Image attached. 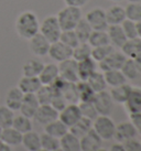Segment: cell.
<instances>
[{
    "mask_svg": "<svg viewBox=\"0 0 141 151\" xmlns=\"http://www.w3.org/2000/svg\"><path fill=\"white\" fill-rule=\"evenodd\" d=\"M21 145L23 146L27 151H37L41 149V138L40 134L31 130L22 134V141Z\"/></svg>",
    "mask_w": 141,
    "mask_h": 151,
    "instance_id": "d4e9b609",
    "label": "cell"
},
{
    "mask_svg": "<svg viewBox=\"0 0 141 151\" xmlns=\"http://www.w3.org/2000/svg\"><path fill=\"white\" fill-rule=\"evenodd\" d=\"M41 86L39 77L35 76H22L18 82V87L23 94H35Z\"/></svg>",
    "mask_w": 141,
    "mask_h": 151,
    "instance_id": "d6986e66",
    "label": "cell"
},
{
    "mask_svg": "<svg viewBox=\"0 0 141 151\" xmlns=\"http://www.w3.org/2000/svg\"><path fill=\"white\" fill-rule=\"evenodd\" d=\"M129 118H130L129 122L133 125V127L137 130V132L141 134V111L129 114Z\"/></svg>",
    "mask_w": 141,
    "mask_h": 151,
    "instance_id": "f907efd6",
    "label": "cell"
},
{
    "mask_svg": "<svg viewBox=\"0 0 141 151\" xmlns=\"http://www.w3.org/2000/svg\"><path fill=\"white\" fill-rule=\"evenodd\" d=\"M96 151H108L107 149H105V148H101L100 147L99 149H98V150H96Z\"/></svg>",
    "mask_w": 141,
    "mask_h": 151,
    "instance_id": "680465c9",
    "label": "cell"
},
{
    "mask_svg": "<svg viewBox=\"0 0 141 151\" xmlns=\"http://www.w3.org/2000/svg\"><path fill=\"white\" fill-rule=\"evenodd\" d=\"M110 1H114V2H120L122 0H110Z\"/></svg>",
    "mask_w": 141,
    "mask_h": 151,
    "instance_id": "91938a15",
    "label": "cell"
},
{
    "mask_svg": "<svg viewBox=\"0 0 141 151\" xmlns=\"http://www.w3.org/2000/svg\"><path fill=\"white\" fill-rule=\"evenodd\" d=\"M12 127L16 130H18L19 132L23 134L28 131H31L33 128V124H32V119L29 117H25L23 115H18L14 116L12 122Z\"/></svg>",
    "mask_w": 141,
    "mask_h": 151,
    "instance_id": "d590c367",
    "label": "cell"
},
{
    "mask_svg": "<svg viewBox=\"0 0 141 151\" xmlns=\"http://www.w3.org/2000/svg\"><path fill=\"white\" fill-rule=\"evenodd\" d=\"M37 151H46V150H44V149H42L41 148V149H39V150H37Z\"/></svg>",
    "mask_w": 141,
    "mask_h": 151,
    "instance_id": "6125c7cd",
    "label": "cell"
},
{
    "mask_svg": "<svg viewBox=\"0 0 141 151\" xmlns=\"http://www.w3.org/2000/svg\"><path fill=\"white\" fill-rule=\"evenodd\" d=\"M124 105L128 114L141 111V87L132 86L128 99Z\"/></svg>",
    "mask_w": 141,
    "mask_h": 151,
    "instance_id": "ffe728a7",
    "label": "cell"
},
{
    "mask_svg": "<svg viewBox=\"0 0 141 151\" xmlns=\"http://www.w3.org/2000/svg\"><path fill=\"white\" fill-rule=\"evenodd\" d=\"M58 118V111L54 108L51 104H45V105H40L37 108V113L34 115L33 119L40 125L45 126L49 122H53Z\"/></svg>",
    "mask_w": 141,
    "mask_h": 151,
    "instance_id": "7c38bea8",
    "label": "cell"
},
{
    "mask_svg": "<svg viewBox=\"0 0 141 151\" xmlns=\"http://www.w3.org/2000/svg\"><path fill=\"white\" fill-rule=\"evenodd\" d=\"M72 53H73V49L72 47L65 45L61 41H56V42L54 43H51L47 55L53 61L58 62V63H61V62L65 61V60L70 59L72 58Z\"/></svg>",
    "mask_w": 141,
    "mask_h": 151,
    "instance_id": "30bf717a",
    "label": "cell"
},
{
    "mask_svg": "<svg viewBox=\"0 0 141 151\" xmlns=\"http://www.w3.org/2000/svg\"><path fill=\"white\" fill-rule=\"evenodd\" d=\"M28 41H29V49L33 55H35L37 58H43V56L47 55L51 43L40 32Z\"/></svg>",
    "mask_w": 141,
    "mask_h": 151,
    "instance_id": "9c48e42d",
    "label": "cell"
},
{
    "mask_svg": "<svg viewBox=\"0 0 141 151\" xmlns=\"http://www.w3.org/2000/svg\"><path fill=\"white\" fill-rule=\"evenodd\" d=\"M106 19H107L108 25L121 24L124 20H126V12L124 7L120 4H115L106 10Z\"/></svg>",
    "mask_w": 141,
    "mask_h": 151,
    "instance_id": "7402d4cb",
    "label": "cell"
},
{
    "mask_svg": "<svg viewBox=\"0 0 141 151\" xmlns=\"http://www.w3.org/2000/svg\"><path fill=\"white\" fill-rule=\"evenodd\" d=\"M91 127H93V122L91 119L81 117L73 126L68 128V131L72 132L73 134H75L76 137L82 138L84 134H86L91 129Z\"/></svg>",
    "mask_w": 141,
    "mask_h": 151,
    "instance_id": "f546056e",
    "label": "cell"
},
{
    "mask_svg": "<svg viewBox=\"0 0 141 151\" xmlns=\"http://www.w3.org/2000/svg\"><path fill=\"white\" fill-rule=\"evenodd\" d=\"M39 106H40V104H39V101H37L35 94H24L19 111L21 115L32 119L37 113Z\"/></svg>",
    "mask_w": 141,
    "mask_h": 151,
    "instance_id": "4fadbf2b",
    "label": "cell"
},
{
    "mask_svg": "<svg viewBox=\"0 0 141 151\" xmlns=\"http://www.w3.org/2000/svg\"><path fill=\"white\" fill-rule=\"evenodd\" d=\"M87 43L91 47H97V46L109 44L107 31L106 30H93L89 38H88Z\"/></svg>",
    "mask_w": 141,
    "mask_h": 151,
    "instance_id": "d6a6232c",
    "label": "cell"
},
{
    "mask_svg": "<svg viewBox=\"0 0 141 151\" xmlns=\"http://www.w3.org/2000/svg\"><path fill=\"white\" fill-rule=\"evenodd\" d=\"M108 151H126L124 148V145L121 142H116L114 143L112 147H110V149Z\"/></svg>",
    "mask_w": 141,
    "mask_h": 151,
    "instance_id": "f5cc1de1",
    "label": "cell"
},
{
    "mask_svg": "<svg viewBox=\"0 0 141 151\" xmlns=\"http://www.w3.org/2000/svg\"><path fill=\"white\" fill-rule=\"evenodd\" d=\"M131 88H132V86L128 84V83H124V84H121L119 86L112 87L109 94H110L114 103L124 105V103L127 101V99H128L129 95H130Z\"/></svg>",
    "mask_w": 141,
    "mask_h": 151,
    "instance_id": "603a6c76",
    "label": "cell"
},
{
    "mask_svg": "<svg viewBox=\"0 0 141 151\" xmlns=\"http://www.w3.org/2000/svg\"><path fill=\"white\" fill-rule=\"evenodd\" d=\"M87 83L91 87V89L95 93H99L107 89V83L105 80V76L103 72L96 71L91 74L87 80Z\"/></svg>",
    "mask_w": 141,
    "mask_h": 151,
    "instance_id": "1f68e13d",
    "label": "cell"
},
{
    "mask_svg": "<svg viewBox=\"0 0 141 151\" xmlns=\"http://www.w3.org/2000/svg\"><path fill=\"white\" fill-rule=\"evenodd\" d=\"M53 95H54V92L50 85H42L41 87H40V89L35 93V96H37L40 105L51 104Z\"/></svg>",
    "mask_w": 141,
    "mask_h": 151,
    "instance_id": "7bdbcfd3",
    "label": "cell"
},
{
    "mask_svg": "<svg viewBox=\"0 0 141 151\" xmlns=\"http://www.w3.org/2000/svg\"><path fill=\"white\" fill-rule=\"evenodd\" d=\"M0 140L2 143L10 146V147H18L22 141V134L16 130L12 126L8 128H4L0 130Z\"/></svg>",
    "mask_w": 141,
    "mask_h": 151,
    "instance_id": "e0dca14e",
    "label": "cell"
},
{
    "mask_svg": "<svg viewBox=\"0 0 141 151\" xmlns=\"http://www.w3.org/2000/svg\"><path fill=\"white\" fill-rule=\"evenodd\" d=\"M1 143H2V141H1V140H0V146H1Z\"/></svg>",
    "mask_w": 141,
    "mask_h": 151,
    "instance_id": "be15d7a7",
    "label": "cell"
},
{
    "mask_svg": "<svg viewBox=\"0 0 141 151\" xmlns=\"http://www.w3.org/2000/svg\"><path fill=\"white\" fill-rule=\"evenodd\" d=\"M137 130L133 127V125L130 122H122L120 124L116 125L115 130V136L114 138L116 139L118 142H124L126 140L136 138L137 136Z\"/></svg>",
    "mask_w": 141,
    "mask_h": 151,
    "instance_id": "5bb4252c",
    "label": "cell"
},
{
    "mask_svg": "<svg viewBox=\"0 0 141 151\" xmlns=\"http://www.w3.org/2000/svg\"><path fill=\"white\" fill-rule=\"evenodd\" d=\"M128 2H141V0H128Z\"/></svg>",
    "mask_w": 141,
    "mask_h": 151,
    "instance_id": "6f0895ef",
    "label": "cell"
},
{
    "mask_svg": "<svg viewBox=\"0 0 141 151\" xmlns=\"http://www.w3.org/2000/svg\"><path fill=\"white\" fill-rule=\"evenodd\" d=\"M91 128L101 138V140H110L115 136L116 124L110 118V116L98 115L93 120V127Z\"/></svg>",
    "mask_w": 141,
    "mask_h": 151,
    "instance_id": "3957f363",
    "label": "cell"
},
{
    "mask_svg": "<svg viewBox=\"0 0 141 151\" xmlns=\"http://www.w3.org/2000/svg\"><path fill=\"white\" fill-rule=\"evenodd\" d=\"M40 33L49 41L50 43H54L60 40L62 29L60 27L56 16H47L40 22Z\"/></svg>",
    "mask_w": 141,
    "mask_h": 151,
    "instance_id": "277c9868",
    "label": "cell"
},
{
    "mask_svg": "<svg viewBox=\"0 0 141 151\" xmlns=\"http://www.w3.org/2000/svg\"><path fill=\"white\" fill-rule=\"evenodd\" d=\"M58 41H61L65 45L70 46L72 49H74L75 46L79 43V40L74 30H64V31H62Z\"/></svg>",
    "mask_w": 141,
    "mask_h": 151,
    "instance_id": "f6af8a7d",
    "label": "cell"
},
{
    "mask_svg": "<svg viewBox=\"0 0 141 151\" xmlns=\"http://www.w3.org/2000/svg\"><path fill=\"white\" fill-rule=\"evenodd\" d=\"M126 59L127 58L122 54L121 51H117L115 49L106 59L100 61L99 63L97 64H98V67L100 68V71L104 73V72L112 71V70H120Z\"/></svg>",
    "mask_w": 141,
    "mask_h": 151,
    "instance_id": "ba28073f",
    "label": "cell"
},
{
    "mask_svg": "<svg viewBox=\"0 0 141 151\" xmlns=\"http://www.w3.org/2000/svg\"><path fill=\"white\" fill-rule=\"evenodd\" d=\"M126 18L133 22L141 21V2H128L124 7Z\"/></svg>",
    "mask_w": 141,
    "mask_h": 151,
    "instance_id": "ab89813d",
    "label": "cell"
},
{
    "mask_svg": "<svg viewBox=\"0 0 141 151\" xmlns=\"http://www.w3.org/2000/svg\"><path fill=\"white\" fill-rule=\"evenodd\" d=\"M133 61H135V63L137 65V68H138V71H139V73L141 74V52L133 59Z\"/></svg>",
    "mask_w": 141,
    "mask_h": 151,
    "instance_id": "db71d44e",
    "label": "cell"
},
{
    "mask_svg": "<svg viewBox=\"0 0 141 151\" xmlns=\"http://www.w3.org/2000/svg\"><path fill=\"white\" fill-rule=\"evenodd\" d=\"M41 138V148L46 151H53L55 149L60 148V139L55 138L53 136L43 132L40 134Z\"/></svg>",
    "mask_w": 141,
    "mask_h": 151,
    "instance_id": "ee69618b",
    "label": "cell"
},
{
    "mask_svg": "<svg viewBox=\"0 0 141 151\" xmlns=\"http://www.w3.org/2000/svg\"><path fill=\"white\" fill-rule=\"evenodd\" d=\"M104 76L107 86H110V87L119 86L121 84L127 83V80L120 70H112V71L104 72Z\"/></svg>",
    "mask_w": 141,
    "mask_h": 151,
    "instance_id": "e575fe53",
    "label": "cell"
},
{
    "mask_svg": "<svg viewBox=\"0 0 141 151\" xmlns=\"http://www.w3.org/2000/svg\"><path fill=\"white\" fill-rule=\"evenodd\" d=\"M51 105L53 106L58 111H61V110L67 105V103H66V101L64 99V97L62 96L61 93H54L53 98H52V101H51Z\"/></svg>",
    "mask_w": 141,
    "mask_h": 151,
    "instance_id": "c3c4849f",
    "label": "cell"
},
{
    "mask_svg": "<svg viewBox=\"0 0 141 151\" xmlns=\"http://www.w3.org/2000/svg\"><path fill=\"white\" fill-rule=\"evenodd\" d=\"M74 31L77 35V38H78L79 42H87L93 29L91 28V25L88 24V22L84 18H82L81 21L75 27Z\"/></svg>",
    "mask_w": 141,
    "mask_h": 151,
    "instance_id": "f35d334b",
    "label": "cell"
},
{
    "mask_svg": "<svg viewBox=\"0 0 141 151\" xmlns=\"http://www.w3.org/2000/svg\"><path fill=\"white\" fill-rule=\"evenodd\" d=\"M61 94L67 104H78V95L76 89V83L65 82L61 89Z\"/></svg>",
    "mask_w": 141,
    "mask_h": 151,
    "instance_id": "836d02e7",
    "label": "cell"
},
{
    "mask_svg": "<svg viewBox=\"0 0 141 151\" xmlns=\"http://www.w3.org/2000/svg\"><path fill=\"white\" fill-rule=\"evenodd\" d=\"M78 106H79V110H81L82 117L91 119V122H93V120L98 116L97 110H96L95 106H94V104H93V101L78 103Z\"/></svg>",
    "mask_w": 141,
    "mask_h": 151,
    "instance_id": "bcb514c9",
    "label": "cell"
},
{
    "mask_svg": "<svg viewBox=\"0 0 141 151\" xmlns=\"http://www.w3.org/2000/svg\"><path fill=\"white\" fill-rule=\"evenodd\" d=\"M81 140V151H96L101 147L103 140L91 128L86 134H84Z\"/></svg>",
    "mask_w": 141,
    "mask_h": 151,
    "instance_id": "9a60e30c",
    "label": "cell"
},
{
    "mask_svg": "<svg viewBox=\"0 0 141 151\" xmlns=\"http://www.w3.org/2000/svg\"><path fill=\"white\" fill-rule=\"evenodd\" d=\"M76 89H77V95H78V103L93 101L96 93L91 89L87 81H78L76 83Z\"/></svg>",
    "mask_w": 141,
    "mask_h": 151,
    "instance_id": "f1b7e54d",
    "label": "cell"
},
{
    "mask_svg": "<svg viewBox=\"0 0 141 151\" xmlns=\"http://www.w3.org/2000/svg\"><path fill=\"white\" fill-rule=\"evenodd\" d=\"M81 117L82 115L78 104H67L61 111H58V119L68 128L73 126Z\"/></svg>",
    "mask_w": 141,
    "mask_h": 151,
    "instance_id": "8fae6325",
    "label": "cell"
},
{
    "mask_svg": "<svg viewBox=\"0 0 141 151\" xmlns=\"http://www.w3.org/2000/svg\"><path fill=\"white\" fill-rule=\"evenodd\" d=\"M106 31H107L108 39H109V44L114 46L115 49H121V46L128 40L126 38L124 30H122L120 24L108 25Z\"/></svg>",
    "mask_w": 141,
    "mask_h": 151,
    "instance_id": "2e32d148",
    "label": "cell"
},
{
    "mask_svg": "<svg viewBox=\"0 0 141 151\" xmlns=\"http://www.w3.org/2000/svg\"><path fill=\"white\" fill-rule=\"evenodd\" d=\"M53 151H63L61 148H58V149H55V150H53Z\"/></svg>",
    "mask_w": 141,
    "mask_h": 151,
    "instance_id": "94428289",
    "label": "cell"
},
{
    "mask_svg": "<svg viewBox=\"0 0 141 151\" xmlns=\"http://www.w3.org/2000/svg\"><path fill=\"white\" fill-rule=\"evenodd\" d=\"M14 111L8 108L6 105L0 106V129L12 126Z\"/></svg>",
    "mask_w": 141,
    "mask_h": 151,
    "instance_id": "b9f144b4",
    "label": "cell"
},
{
    "mask_svg": "<svg viewBox=\"0 0 141 151\" xmlns=\"http://www.w3.org/2000/svg\"><path fill=\"white\" fill-rule=\"evenodd\" d=\"M16 31L20 38L30 40L40 31V21L33 11H23L18 16L16 20Z\"/></svg>",
    "mask_w": 141,
    "mask_h": 151,
    "instance_id": "6da1fadb",
    "label": "cell"
},
{
    "mask_svg": "<svg viewBox=\"0 0 141 151\" xmlns=\"http://www.w3.org/2000/svg\"><path fill=\"white\" fill-rule=\"evenodd\" d=\"M66 6H70V7H77V8H82L84 6L91 1V0H63Z\"/></svg>",
    "mask_w": 141,
    "mask_h": 151,
    "instance_id": "816d5d0a",
    "label": "cell"
},
{
    "mask_svg": "<svg viewBox=\"0 0 141 151\" xmlns=\"http://www.w3.org/2000/svg\"><path fill=\"white\" fill-rule=\"evenodd\" d=\"M60 148L63 151H81V140L68 131L60 138Z\"/></svg>",
    "mask_w": 141,
    "mask_h": 151,
    "instance_id": "4316f807",
    "label": "cell"
},
{
    "mask_svg": "<svg viewBox=\"0 0 141 151\" xmlns=\"http://www.w3.org/2000/svg\"><path fill=\"white\" fill-rule=\"evenodd\" d=\"M140 142H141V141H140Z\"/></svg>",
    "mask_w": 141,
    "mask_h": 151,
    "instance_id": "e7e4bbea",
    "label": "cell"
},
{
    "mask_svg": "<svg viewBox=\"0 0 141 151\" xmlns=\"http://www.w3.org/2000/svg\"><path fill=\"white\" fill-rule=\"evenodd\" d=\"M56 18H58V21L60 23L62 31H64V30H74L77 23L83 18V14H82L81 8L65 6L64 8H62L58 12Z\"/></svg>",
    "mask_w": 141,
    "mask_h": 151,
    "instance_id": "7a4b0ae2",
    "label": "cell"
},
{
    "mask_svg": "<svg viewBox=\"0 0 141 151\" xmlns=\"http://www.w3.org/2000/svg\"><path fill=\"white\" fill-rule=\"evenodd\" d=\"M122 145L126 151H141V142L136 138L126 140Z\"/></svg>",
    "mask_w": 141,
    "mask_h": 151,
    "instance_id": "681fc988",
    "label": "cell"
},
{
    "mask_svg": "<svg viewBox=\"0 0 141 151\" xmlns=\"http://www.w3.org/2000/svg\"><path fill=\"white\" fill-rule=\"evenodd\" d=\"M44 66V63L37 59L28 60L22 65V75L23 76H37L40 75L42 68Z\"/></svg>",
    "mask_w": 141,
    "mask_h": 151,
    "instance_id": "4dcf8cb0",
    "label": "cell"
},
{
    "mask_svg": "<svg viewBox=\"0 0 141 151\" xmlns=\"http://www.w3.org/2000/svg\"><path fill=\"white\" fill-rule=\"evenodd\" d=\"M23 96H24V94L21 92L20 88L18 86L10 88L7 93V96H6V106L13 111H17L20 109Z\"/></svg>",
    "mask_w": 141,
    "mask_h": 151,
    "instance_id": "cb8c5ba5",
    "label": "cell"
},
{
    "mask_svg": "<svg viewBox=\"0 0 141 151\" xmlns=\"http://www.w3.org/2000/svg\"><path fill=\"white\" fill-rule=\"evenodd\" d=\"M91 46L87 42H79L77 45L73 49L72 59H74L76 62L86 60L91 58Z\"/></svg>",
    "mask_w": 141,
    "mask_h": 151,
    "instance_id": "8d00e7d4",
    "label": "cell"
},
{
    "mask_svg": "<svg viewBox=\"0 0 141 151\" xmlns=\"http://www.w3.org/2000/svg\"><path fill=\"white\" fill-rule=\"evenodd\" d=\"M121 28L124 30V33L127 39H133L138 38V31H137V23L131 21L129 19L124 20L121 23Z\"/></svg>",
    "mask_w": 141,
    "mask_h": 151,
    "instance_id": "7dc6e473",
    "label": "cell"
},
{
    "mask_svg": "<svg viewBox=\"0 0 141 151\" xmlns=\"http://www.w3.org/2000/svg\"><path fill=\"white\" fill-rule=\"evenodd\" d=\"M0 151H14V150H13L12 147L7 146V145H4V143H1V146H0Z\"/></svg>",
    "mask_w": 141,
    "mask_h": 151,
    "instance_id": "11a10c76",
    "label": "cell"
},
{
    "mask_svg": "<svg viewBox=\"0 0 141 151\" xmlns=\"http://www.w3.org/2000/svg\"><path fill=\"white\" fill-rule=\"evenodd\" d=\"M44 132L50 134V136H53L55 138L60 139L62 138L66 132H68V127L65 124H63L58 118V119L49 122L47 125L44 126Z\"/></svg>",
    "mask_w": 141,
    "mask_h": 151,
    "instance_id": "83f0119b",
    "label": "cell"
},
{
    "mask_svg": "<svg viewBox=\"0 0 141 151\" xmlns=\"http://www.w3.org/2000/svg\"><path fill=\"white\" fill-rule=\"evenodd\" d=\"M93 104L95 106L97 114L98 115H105V116H109L110 113L112 111L114 108V101H112V96L109 92L107 91H103V92L96 93L95 97L93 99Z\"/></svg>",
    "mask_w": 141,
    "mask_h": 151,
    "instance_id": "8992f818",
    "label": "cell"
},
{
    "mask_svg": "<svg viewBox=\"0 0 141 151\" xmlns=\"http://www.w3.org/2000/svg\"><path fill=\"white\" fill-rule=\"evenodd\" d=\"M98 64L91 58L77 62V74H78L79 81H87L88 77L97 71Z\"/></svg>",
    "mask_w": 141,
    "mask_h": 151,
    "instance_id": "44dd1931",
    "label": "cell"
},
{
    "mask_svg": "<svg viewBox=\"0 0 141 151\" xmlns=\"http://www.w3.org/2000/svg\"><path fill=\"white\" fill-rule=\"evenodd\" d=\"M93 30H107L108 23L106 19V10L100 7L91 9L84 18Z\"/></svg>",
    "mask_w": 141,
    "mask_h": 151,
    "instance_id": "5b68a950",
    "label": "cell"
},
{
    "mask_svg": "<svg viewBox=\"0 0 141 151\" xmlns=\"http://www.w3.org/2000/svg\"><path fill=\"white\" fill-rule=\"evenodd\" d=\"M60 73H58V65L54 63L44 64L40 75L37 76L42 85H52L56 81Z\"/></svg>",
    "mask_w": 141,
    "mask_h": 151,
    "instance_id": "ac0fdd59",
    "label": "cell"
},
{
    "mask_svg": "<svg viewBox=\"0 0 141 151\" xmlns=\"http://www.w3.org/2000/svg\"><path fill=\"white\" fill-rule=\"evenodd\" d=\"M58 73L60 77L66 82L77 83L79 81L77 74V62L72 58L58 63Z\"/></svg>",
    "mask_w": 141,
    "mask_h": 151,
    "instance_id": "52a82bcc",
    "label": "cell"
},
{
    "mask_svg": "<svg viewBox=\"0 0 141 151\" xmlns=\"http://www.w3.org/2000/svg\"><path fill=\"white\" fill-rule=\"evenodd\" d=\"M114 50H115V47L112 46L110 44L97 46V47H91V58L94 60L95 62L99 63L100 61H103L104 59H106V58H107L108 55L110 54Z\"/></svg>",
    "mask_w": 141,
    "mask_h": 151,
    "instance_id": "60d3db41",
    "label": "cell"
},
{
    "mask_svg": "<svg viewBox=\"0 0 141 151\" xmlns=\"http://www.w3.org/2000/svg\"><path fill=\"white\" fill-rule=\"evenodd\" d=\"M120 71L122 72L124 76L126 77L127 81H133L136 80L138 76H139V71L137 68V65L135 63L133 59H126V61L124 62L122 66H121Z\"/></svg>",
    "mask_w": 141,
    "mask_h": 151,
    "instance_id": "74e56055",
    "label": "cell"
},
{
    "mask_svg": "<svg viewBox=\"0 0 141 151\" xmlns=\"http://www.w3.org/2000/svg\"><path fill=\"white\" fill-rule=\"evenodd\" d=\"M137 31H138V38L141 39V21L137 22Z\"/></svg>",
    "mask_w": 141,
    "mask_h": 151,
    "instance_id": "9f6ffc18",
    "label": "cell"
},
{
    "mask_svg": "<svg viewBox=\"0 0 141 151\" xmlns=\"http://www.w3.org/2000/svg\"><path fill=\"white\" fill-rule=\"evenodd\" d=\"M120 51L122 54L128 58V59H135L139 53L141 52V39L133 38L128 39L124 44L121 46Z\"/></svg>",
    "mask_w": 141,
    "mask_h": 151,
    "instance_id": "484cf974",
    "label": "cell"
}]
</instances>
